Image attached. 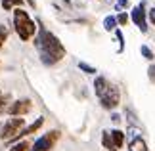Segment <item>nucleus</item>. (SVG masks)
Instances as JSON below:
<instances>
[{
	"mask_svg": "<svg viewBox=\"0 0 155 151\" xmlns=\"http://www.w3.org/2000/svg\"><path fill=\"white\" fill-rule=\"evenodd\" d=\"M35 46L40 54V59H42L44 65H56L59 59L65 57V48L59 42V38L54 33L46 31L44 27H40V31L35 38Z\"/></svg>",
	"mask_w": 155,
	"mask_h": 151,
	"instance_id": "1",
	"label": "nucleus"
},
{
	"mask_svg": "<svg viewBox=\"0 0 155 151\" xmlns=\"http://www.w3.org/2000/svg\"><path fill=\"white\" fill-rule=\"evenodd\" d=\"M14 27H15V33L21 40H31L37 33V23H35L29 14L21 8H15L14 10Z\"/></svg>",
	"mask_w": 155,
	"mask_h": 151,
	"instance_id": "2",
	"label": "nucleus"
},
{
	"mask_svg": "<svg viewBox=\"0 0 155 151\" xmlns=\"http://www.w3.org/2000/svg\"><path fill=\"white\" fill-rule=\"evenodd\" d=\"M23 128H25V119L23 117H10L0 126V138L4 142H14Z\"/></svg>",
	"mask_w": 155,
	"mask_h": 151,
	"instance_id": "3",
	"label": "nucleus"
},
{
	"mask_svg": "<svg viewBox=\"0 0 155 151\" xmlns=\"http://www.w3.org/2000/svg\"><path fill=\"white\" fill-rule=\"evenodd\" d=\"M119 101H121V92H119V88L115 86V84H109L107 86V90L104 92V96L100 98V103H102L104 109H115V107L119 105Z\"/></svg>",
	"mask_w": 155,
	"mask_h": 151,
	"instance_id": "4",
	"label": "nucleus"
},
{
	"mask_svg": "<svg viewBox=\"0 0 155 151\" xmlns=\"http://www.w3.org/2000/svg\"><path fill=\"white\" fill-rule=\"evenodd\" d=\"M31 100L29 98H23V100H15V101H12L10 105H6L4 107V111L10 115V117H23V115H27L29 111H31Z\"/></svg>",
	"mask_w": 155,
	"mask_h": 151,
	"instance_id": "5",
	"label": "nucleus"
},
{
	"mask_svg": "<svg viewBox=\"0 0 155 151\" xmlns=\"http://www.w3.org/2000/svg\"><path fill=\"white\" fill-rule=\"evenodd\" d=\"M58 138H59V132L58 130H50L48 134H44V136H40V138L35 140V143L31 146V151H50Z\"/></svg>",
	"mask_w": 155,
	"mask_h": 151,
	"instance_id": "6",
	"label": "nucleus"
},
{
	"mask_svg": "<svg viewBox=\"0 0 155 151\" xmlns=\"http://www.w3.org/2000/svg\"><path fill=\"white\" fill-rule=\"evenodd\" d=\"M146 4L142 2L140 6H136V8L130 11V19L136 23V27L140 29L142 33H147V19H146Z\"/></svg>",
	"mask_w": 155,
	"mask_h": 151,
	"instance_id": "7",
	"label": "nucleus"
},
{
	"mask_svg": "<svg viewBox=\"0 0 155 151\" xmlns=\"http://www.w3.org/2000/svg\"><path fill=\"white\" fill-rule=\"evenodd\" d=\"M42 124H44V117H38L37 120H35V123H31L29 126H25V128H23L19 134H17V138L14 140V143H15V142H19V138H25V136H29V134H35V132H37Z\"/></svg>",
	"mask_w": 155,
	"mask_h": 151,
	"instance_id": "8",
	"label": "nucleus"
},
{
	"mask_svg": "<svg viewBox=\"0 0 155 151\" xmlns=\"http://www.w3.org/2000/svg\"><path fill=\"white\" fill-rule=\"evenodd\" d=\"M109 134H111V142H113V147H115V149L119 151V149L123 147V143H124V138H127V134H124L123 130H119V128L111 130Z\"/></svg>",
	"mask_w": 155,
	"mask_h": 151,
	"instance_id": "9",
	"label": "nucleus"
},
{
	"mask_svg": "<svg viewBox=\"0 0 155 151\" xmlns=\"http://www.w3.org/2000/svg\"><path fill=\"white\" fill-rule=\"evenodd\" d=\"M107 86H109V80H107L105 77H96V80H94V92H96L98 98H102V96H104Z\"/></svg>",
	"mask_w": 155,
	"mask_h": 151,
	"instance_id": "10",
	"label": "nucleus"
},
{
	"mask_svg": "<svg viewBox=\"0 0 155 151\" xmlns=\"http://www.w3.org/2000/svg\"><path fill=\"white\" fill-rule=\"evenodd\" d=\"M128 151H147V143L144 138H134V140H130L128 143Z\"/></svg>",
	"mask_w": 155,
	"mask_h": 151,
	"instance_id": "11",
	"label": "nucleus"
},
{
	"mask_svg": "<svg viewBox=\"0 0 155 151\" xmlns=\"http://www.w3.org/2000/svg\"><path fill=\"white\" fill-rule=\"evenodd\" d=\"M0 4H2V8L6 11H10V10H14V8H21L23 0H0Z\"/></svg>",
	"mask_w": 155,
	"mask_h": 151,
	"instance_id": "12",
	"label": "nucleus"
},
{
	"mask_svg": "<svg viewBox=\"0 0 155 151\" xmlns=\"http://www.w3.org/2000/svg\"><path fill=\"white\" fill-rule=\"evenodd\" d=\"M104 29L107 33H111V31H115L117 29V19H115V15H107L105 19H104Z\"/></svg>",
	"mask_w": 155,
	"mask_h": 151,
	"instance_id": "13",
	"label": "nucleus"
},
{
	"mask_svg": "<svg viewBox=\"0 0 155 151\" xmlns=\"http://www.w3.org/2000/svg\"><path fill=\"white\" fill-rule=\"evenodd\" d=\"M102 143H104V147H105V149H109V151H117L115 147H113V142H111V134H109V130H104V132H102Z\"/></svg>",
	"mask_w": 155,
	"mask_h": 151,
	"instance_id": "14",
	"label": "nucleus"
},
{
	"mask_svg": "<svg viewBox=\"0 0 155 151\" xmlns=\"http://www.w3.org/2000/svg\"><path fill=\"white\" fill-rule=\"evenodd\" d=\"M8 151H31V146L27 142H15Z\"/></svg>",
	"mask_w": 155,
	"mask_h": 151,
	"instance_id": "15",
	"label": "nucleus"
},
{
	"mask_svg": "<svg viewBox=\"0 0 155 151\" xmlns=\"http://www.w3.org/2000/svg\"><path fill=\"white\" fill-rule=\"evenodd\" d=\"M140 54L147 59V61H153V59H155V54L151 52V48H150V46H146V44H144V46H140Z\"/></svg>",
	"mask_w": 155,
	"mask_h": 151,
	"instance_id": "16",
	"label": "nucleus"
},
{
	"mask_svg": "<svg viewBox=\"0 0 155 151\" xmlns=\"http://www.w3.org/2000/svg\"><path fill=\"white\" fill-rule=\"evenodd\" d=\"M79 69L82 71V73H86V75H96V67L88 65L86 61H79Z\"/></svg>",
	"mask_w": 155,
	"mask_h": 151,
	"instance_id": "17",
	"label": "nucleus"
},
{
	"mask_svg": "<svg viewBox=\"0 0 155 151\" xmlns=\"http://www.w3.org/2000/svg\"><path fill=\"white\" fill-rule=\"evenodd\" d=\"M6 40H8V29H6V25H2V23H0V48L4 46Z\"/></svg>",
	"mask_w": 155,
	"mask_h": 151,
	"instance_id": "18",
	"label": "nucleus"
},
{
	"mask_svg": "<svg viewBox=\"0 0 155 151\" xmlns=\"http://www.w3.org/2000/svg\"><path fill=\"white\" fill-rule=\"evenodd\" d=\"M115 34H117V40H119V52L124 50V37H123V31L121 29H115Z\"/></svg>",
	"mask_w": 155,
	"mask_h": 151,
	"instance_id": "19",
	"label": "nucleus"
},
{
	"mask_svg": "<svg viewBox=\"0 0 155 151\" xmlns=\"http://www.w3.org/2000/svg\"><path fill=\"white\" fill-rule=\"evenodd\" d=\"M115 19H117V25H127V23H128V15L124 14V11H119V15L115 17Z\"/></svg>",
	"mask_w": 155,
	"mask_h": 151,
	"instance_id": "20",
	"label": "nucleus"
},
{
	"mask_svg": "<svg viewBox=\"0 0 155 151\" xmlns=\"http://www.w3.org/2000/svg\"><path fill=\"white\" fill-rule=\"evenodd\" d=\"M140 134H142V132H140V128H136V126H130V128H128V138H130V140L140 138Z\"/></svg>",
	"mask_w": 155,
	"mask_h": 151,
	"instance_id": "21",
	"label": "nucleus"
},
{
	"mask_svg": "<svg viewBox=\"0 0 155 151\" xmlns=\"http://www.w3.org/2000/svg\"><path fill=\"white\" fill-rule=\"evenodd\" d=\"M127 6H128V0H117V2H115V10L121 11V10L127 8Z\"/></svg>",
	"mask_w": 155,
	"mask_h": 151,
	"instance_id": "22",
	"label": "nucleus"
},
{
	"mask_svg": "<svg viewBox=\"0 0 155 151\" xmlns=\"http://www.w3.org/2000/svg\"><path fill=\"white\" fill-rule=\"evenodd\" d=\"M146 15H150V21H151V25L155 27V8H151L150 11H146Z\"/></svg>",
	"mask_w": 155,
	"mask_h": 151,
	"instance_id": "23",
	"label": "nucleus"
},
{
	"mask_svg": "<svg viewBox=\"0 0 155 151\" xmlns=\"http://www.w3.org/2000/svg\"><path fill=\"white\" fill-rule=\"evenodd\" d=\"M111 120H113V123H121V115H119V113H111Z\"/></svg>",
	"mask_w": 155,
	"mask_h": 151,
	"instance_id": "24",
	"label": "nucleus"
},
{
	"mask_svg": "<svg viewBox=\"0 0 155 151\" xmlns=\"http://www.w3.org/2000/svg\"><path fill=\"white\" fill-rule=\"evenodd\" d=\"M147 73H150V78H155V65H151V67H150V71H147Z\"/></svg>",
	"mask_w": 155,
	"mask_h": 151,
	"instance_id": "25",
	"label": "nucleus"
},
{
	"mask_svg": "<svg viewBox=\"0 0 155 151\" xmlns=\"http://www.w3.org/2000/svg\"><path fill=\"white\" fill-rule=\"evenodd\" d=\"M29 2V6H31V8H37V4H35V0H27Z\"/></svg>",
	"mask_w": 155,
	"mask_h": 151,
	"instance_id": "26",
	"label": "nucleus"
},
{
	"mask_svg": "<svg viewBox=\"0 0 155 151\" xmlns=\"http://www.w3.org/2000/svg\"><path fill=\"white\" fill-rule=\"evenodd\" d=\"M107 2H111V0H107Z\"/></svg>",
	"mask_w": 155,
	"mask_h": 151,
	"instance_id": "27",
	"label": "nucleus"
},
{
	"mask_svg": "<svg viewBox=\"0 0 155 151\" xmlns=\"http://www.w3.org/2000/svg\"><path fill=\"white\" fill-rule=\"evenodd\" d=\"M0 115H2V113H0Z\"/></svg>",
	"mask_w": 155,
	"mask_h": 151,
	"instance_id": "28",
	"label": "nucleus"
},
{
	"mask_svg": "<svg viewBox=\"0 0 155 151\" xmlns=\"http://www.w3.org/2000/svg\"><path fill=\"white\" fill-rule=\"evenodd\" d=\"M0 113H2V111H0Z\"/></svg>",
	"mask_w": 155,
	"mask_h": 151,
	"instance_id": "29",
	"label": "nucleus"
}]
</instances>
